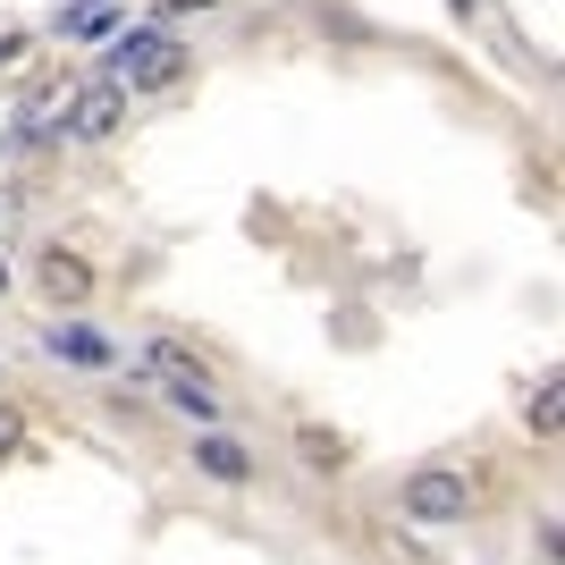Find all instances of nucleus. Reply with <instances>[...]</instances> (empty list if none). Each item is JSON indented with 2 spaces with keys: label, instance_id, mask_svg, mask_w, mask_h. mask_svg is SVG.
Listing matches in <instances>:
<instances>
[{
  "label": "nucleus",
  "instance_id": "3",
  "mask_svg": "<svg viewBox=\"0 0 565 565\" xmlns=\"http://www.w3.org/2000/svg\"><path fill=\"white\" fill-rule=\"evenodd\" d=\"M397 515L423 523V532H456V523L472 515V481L456 465H414L397 481Z\"/></svg>",
  "mask_w": 565,
  "mask_h": 565
},
{
  "label": "nucleus",
  "instance_id": "12",
  "mask_svg": "<svg viewBox=\"0 0 565 565\" xmlns=\"http://www.w3.org/2000/svg\"><path fill=\"white\" fill-rule=\"evenodd\" d=\"M25 60V34H0V68H18Z\"/></svg>",
  "mask_w": 565,
  "mask_h": 565
},
{
  "label": "nucleus",
  "instance_id": "8",
  "mask_svg": "<svg viewBox=\"0 0 565 565\" xmlns=\"http://www.w3.org/2000/svg\"><path fill=\"white\" fill-rule=\"evenodd\" d=\"M118 25H127V0H60V9H51V34H60V43H85V51H102Z\"/></svg>",
  "mask_w": 565,
  "mask_h": 565
},
{
  "label": "nucleus",
  "instance_id": "7",
  "mask_svg": "<svg viewBox=\"0 0 565 565\" xmlns=\"http://www.w3.org/2000/svg\"><path fill=\"white\" fill-rule=\"evenodd\" d=\"M34 287L51 296V312H76L94 296V262L68 254V245H43V254H34Z\"/></svg>",
  "mask_w": 565,
  "mask_h": 565
},
{
  "label": "nucleus",
  "instance_id": "11",
  "mask_svg": "<svg viewBox=\"0 0 565 565\" xmlns=\"http://www.w3.org/2000/svg\"><path fill=\"white\" fill-rule=\"evenodd\" d=\"M18 439H25V414H18V405H9V397H0V456L18 448Z\"/></svg>",
  "mask_w": 565,
  "mask_h": 565
},
{
  "label": "nucleus",
  "instance_id": "1",
  "mask_svg": "<svg viewBox=\"0 0 565 565\" xmlns=\"http://www.w3.org/2000/svg\"><path fill=\"white\" fill-rule=\"evenodd\" d=\"M186 68H194V51L169 34V25H118L110 43H102V68L94 76H110L118 94L136 102V94H169V85H186Z\"/></svg>",
  "mask_w": 565,
  "mask_h": 565
},
{
  "label": "nucleus",
  "instance_id": "9",
  "mask_svg": "<svg viewBox=\"0 0 565 565\" xmlns=\"http://www.w3.org/2000/svg\"><path fill=\"white\" fill-rule=\"evenodd\" d=\"M296 456H305L312 472H347L354 456H347V439H338V430H321V423H305L296 430Z\"/></svg>",
  "mask_w": 565,
  "mask_h": 565
},
{
  "label": "nucleus",
  "instance_id": "10",
  "mask_svg": "<svg viewBox=\"0 0 565 565\" xmlns=\"http://www.w3.org/2000/svg\"><path fill=\"white\" fill-rule=\"evenodd\" d=\"M523 423L541 430V439H557V423H565V397H557V372H541V380H532V397H523Z\"/></svg>",
  "mask_w": 565,
  "mask_h": 565
},
{
  "label": "nucleus",
  "instance_id": "4",
  "mask_svg": "<svg viewBox=\"0 0 565 565\" xmlns=\"http://www.w3.org/2000/svg\"><path fill=\"white\" fill-rule=\"evenodd\" d=\"M34 347L51 363H68V372H118V338L94 330V321H76V312H51L43 330H34Z\"/></svg>",
  "mask_w": 565,
  "mask_h": 565
},
{
  "label": "nucleus",
  "instance_id": "2",
  "mask_svg": "<svg viewBox=\"0 0 565 565\" xmlns=\"http://www.w3.org/2000/svg\"><path fill=\"white\" fill-rule=\"evenodd\" d=\"M143 380H152V388H161V397L178 405L194 430L220 423V380H212V363H203L186 338H169V330H161V338H143Z\"/></svg>",
  "mask_w": 565,
  "mask_h": 565
},
{
  "label": "nucleus",
  "instance_id": "5",
  "mask_svg": "<svg viewBox=\"0 0 565 565\" xmlns=\"http://www.w3.org/2000/svg\"><path fill=\"white\" fill-rule=\"evenodd\" d=\"M186 465L203 472L212 490H254V481H262V456L245 448L236 430H220V423H203V430L186 439Z\"/></svg>",
  "mask_w": 565,
  "mask_h": 565
},
{
  "label": "nucleus",
  "instance_id": "13",
  "mask_svg": "<svg viewBox=\"0 0 565 565\" xmlns=\"http://www.w3.org/2000/svg\"><path fill=\"white\" fill-rule=\"evenodd\" d=\"M0 287H9V262H0Z\"/></svg>",
  "mask_w": 565,
  "mask_h": 565
},
{
  "label": "nucleus",
  "instance_id": "6",
  "mask_svg": "<svg viewBox=\"0 0 565 565\" xmlns=\"http://www.w3.org/2000/svg\"><path fill=\"white\" fill-rule=\"evenodd\" d=\"M51 127H60L68 143H110L118 127H127V94H118L110 76H85V85L68 94V110L51 118Z\"/></svg>",
  "mask_w": 565,
  "mask_h": 565
}]
</instances>
